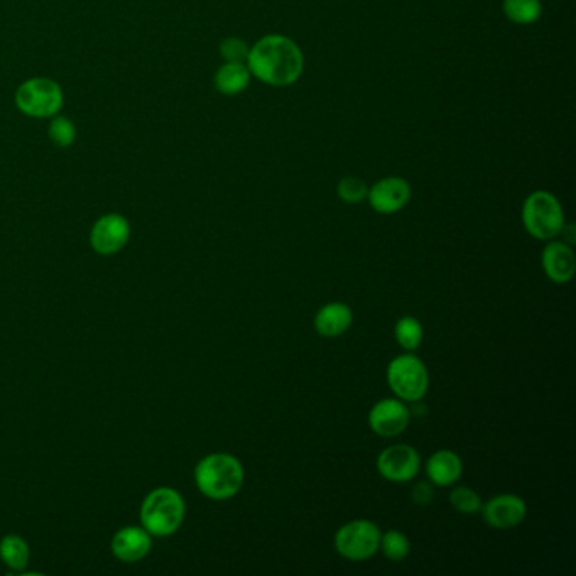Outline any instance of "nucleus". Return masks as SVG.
Returning a JSON list of instances; mask_svg holds the SVG:
<instances>
[{"mask_svg": "<svg viewBox=\"0 0 576 576\" xmlns=\"http://www.w3.org/2000/svg\"><path fill=\"white\" fill-rule=\"evenodd\" d=\"M379 551H382V555L391 561H403L411 553V541L406 534L397 531V529H391V531L381 534Z\"/></svg>", "mask_w": 576, "mask_h": 576, "instance_id": "21", "label": "nucleus"}, {"mask_svg": "<svg viewBox=\"0 0 576 576\" xmlns=\"http://www.w3.org/2000/svg\"><path fill=\"white\" fill-rule=\"evenodd\" d=\"M131 239V225L119 213H109L93 223L90 245L100 256H114Z\"/></svg>", "mask_w": 576, "mask_h": 576, "instance_id": "9", "label": "nucleus"}, {"mask_svg": "<svg viewBox=\"0 0 576 576\" xmlns=\"http://www.w3.org/2000/svg\"><path fill=\"white\" fill-rule=\"evenodd\" d=\"M421 457L418 450L409 445H391L377 457V470L384 479L394 484H406L418 475Z\"/></svg>", "mask_w": 576, "mask_h": 576, "instance_id": "8", "label": "nucleus"}, {"mask_svg": "<svg viewBox=\"0 0 576 576\" xmlns=\"http://www.w3.org/2000/svg\"><path fill=\"white\" fill-rule=\"evenodd\" d=\"M381 529L369 519H355L343 524L335 534L338 555L350 561H365L379 551Z\"/></svg>", "mask_w": 576, "mask_h": 576, "instance_id": "6", "label": "nucleus"}, {"mask_svg": "<svg viewBox=\"0 0 576 576\" xmlns=\"http://www.w3.org/2000/svg\"><path fill=\"white\" fill-rule=\"evenodd\" d=\"M482 514L490 528L506 529L517 528L524 522L528 514V506L522 497L516 494H499L482 506Z\"/></svg>", "mask_w": 576, "mask_h": 576, "instance_id": "12", "label": "nucleus"}, {"mask_svg": "<svg viewBox=\"0 0 576 576\" xmlns=\"http://www.w3.org/2000/svg\"><path fill=\"white\" fill-rule=\"evenodd\" d=\"M245 472L239 458L230 453H212L202 458L195 468L198 490L212 500L234 499L244 485Z\"/></svg>", "mask_w": 576, "mask_h": 576, "instance_id": "2", "label": "nucleus"}, {"mask_svg": "<svg viewBox=\"0 0 576 576\" xmlns=\"http://www.w3.org/2000/svg\"><path fill=\"white\" fill-rule=\"evenodd\" d=\"M153 548V536L144 528L127 526L115 533L110 549L115 558L124 563H137L144 560Z\"/></svg>", "mask_w": 576, "mask_h": 576, "instance_id": "14", "label": "nucleus"}, {"mask_svg": "<svg viewBox=\"0 0 576 576\" xmlns=\"http://www.w3.org/2000/svg\"><path fill=\"white\" fill-rule=\"evenodd\" d=\"M31 551L26 539L17 534H7L6 538L0 541V560L11 571L22 573L29 565Z\"/></svg>", "mask_w": 576, "mask_h": 576, "instance_id": "18", "label": "nucleus"}, {"mask_svg": "<svg viewBox=\"0 0 576 576\" xmlns=\"http://www.w3.org/2000/svg\"><path fill=\"white\" fill-rule=\"evenodd\" d=\"M387 384L397 399L418 403L430 389V374L423 360L408 352L391 360L387 367Z\"/></svg>", "mask_w": 576, "mask_h": 576, "instance_id": "5", "label": "nucleus"}, {"mask_svg": "<svg viewBox=\"0 0 576 576\" xmlns=\"http://www.w3.org/2000/svg\"><path fill=\"white\" fill-rule=\"evenodd\" d=\"M411 497H413L414 504L418 506H428L433 497H435V489L431 482H418L411 490Z\"/></svg>", "mask_w": 576, "mask_h": 576, "instance_id": "26", "label": "nucleus"}, {"mask_svg": "<svg viewBox=\"0 0 576 576\" xmlns=\"http://www.w3.org/2000/svg\"><path fill=\"white\" fill-rule=\"evenodd\" d=\"M245 65L252 77L269 87H291L303 75L305 56L293 39L269 34L249 49Z\"/></svg>", "mask_w": 576, "mask_h": 576, "instance_id": "1", "label": "nucleus"}, {"mask_svg": "<svg viewBox=\"0 0 576 576\" xmlns=\"http://www.w3.org/2000/svg\"><path fill=\"white\" fill-rule=\"evenodd\" d=\"M450 504H452L455 511L468 514V516L479 514L482 511V506H484L480 495L475 490L470 489V487H463V485L452 490Z\"/></svg>", "mask_w": 576, "mask_h": 576, "instance_id": "22", "label": "nucleus"}, {"mask_svg": "<svg viewBox=\"0 0 576 576\" xmlns=\"http://www.w3.org/2000/svg\"><path fill=\"white\" fill-rule=\"evenodd\" d=\"M504 16L514 24H533L543 14L541 0H504L502 4Z\"/></svg>", "mask_w": 576, "mask_h": 576, "instance_id": "19", "label": "nucleus"}, {"mask_svg": "<svg viewBox=\"0 0 576 576\" xmlns=\"http://www.w3.org/2000/svg\"><path fill=\"white\" fill-rule=\"evenodd\" d=\"M394 338H396L397 345L404 348L406 352H414L423 343V325L414 316H403L397 320L396 327H394Z\"/></svg>", "mask_w": 576, "mask_h": 576, "instance_id": "20", "label": "nucleus"}, {"mask_svg": "<svg viewBox=\"0 0 576 576\" xmlns=\"http://www.w3.org/2000/svg\"><path fill=\"white\" fill-rule=\"evenodd\" d=\"M185 500L178 490L159 487L149 492L141 506L142 528L156 538L176 533L185 521Z\"/></svg>", "mask_w": 576, "mask_h": 576, "instance_id": "3", "label": "nucleus"}, {"mask_svg": "<svg viewBox=\"0 0 576 576\" xmlns=\"http://www.w3.org/2000/svg\"><path fill=\"white\" fill-rule=\"evenodd\" d=\"M411 200V186L399 176H389L370 186L367 202L372 210L381 215L401 212Z\"/></svg>", "mask_w": 576, "mask_h": 576, "instance_id": "11", "label": "nucleus"}, {"mask_svg": "<svg viewBox=\"0 0 576 576\" xmlns=\"http://www.w3.org/2000/svg\"><path fill=\"white\" fill-rule=\"evenodd\" d=\"M354 323V313L350 306L340 301H333L318 310L313 320L315 332L320 337L337 338L342 337L348 328Z\"/></svg>", "mask_w": 576, "mask_h": 576, "instance_id": "15", "label": "nucleus"}, {"mask_svg": "<svg viewBox=\"0 0 576 576\" xmlns=\"http://www.w3.org/2000/svg\"><path fill=\"white\" fill-rule=\"evenodd\" d=\"M522 225L534 239H555L566 227L560 200L549 191H533L522 205Z\"/></svg>", "mask_w": 576, "mask_h": 576, "instance_id": "4", "label": "nucleus"}, {"mask_svg": "<svg viewBox=\"0 0 576 576\" xmlns=\"http://www.w3.org/2000/svg\"><path fill=\"white\" fill-rule=\"evenodd\" d=\"M462 473V458L452 450H438L426 462V475L438 487H452L462 479Z\"/></svg>", "mask_w": 576, "mask_h": 576, "instance_id": "16", "label": "nucleus"}, {"mask_svg": "<svg viewBox=\"0 0 576 576\" xmlns=\"http://www.w3.org/2000/svg\"><path fill=\"white\" fill-rule=\"evenodd\" d=\"M338 198L348 205H357V203L367 200L369 195V186L365 185L364 180L357 176H347L342 178L337 186Z\"/></svg>", "mask_w": 576, "mask_h": 576, "instance_id": "23", "label": "nucleus"}, {"mask_svg": "<svg viewBox=\"0 0 576 576\" xmlns=\"http://www.w3.org/2000/svg\"><path fill=\"white\" fill-rule=\"evenodd\" d=\"M548 242L541 256V266H543L546 278L555 284L570 283L575 276V252L566 242H558V240H548Z\"/></svg>", "mask_w": 576, "mask_h": 576, "instance_id": "13", "label": "nucleus"}, {"mask_svg": "<svg viewBox=\"0 0 576 576\" xmlns=\"http://www.w3.org/2000/svg\"><path fill=\"white\" fill-rule=\"evenodd\" d=\"M411 421L408 406L397 397L375 403L369 413V428L382 438H396L406 431Z\"/></svg>", "mask_w": 576, "mask_h": 576, "instance_id": "10", "label": "nucleus"}, {"mask_svg": "<svg viewBox=\"0 0 576 576\" xmlns=\"http://www.w3.org/2000/svg\"><path fill=\"white\" fill-rule=\"evenodd\" d=\"M249 44L244 39L227 38L220 44V55L229 63H245L249 56Z\"/></svg>", "mask_w": 576, "mask_h": 576, "instance_id": "25", "label": "nucleus"}, {"mask_svg": "<svg viewBox=\"0 0 576 576\" xmlns=\"http://www.w3.org/2000/svg\"><path fill=\"white\" fill-rule=\"evenodd\" d=\"M250 78L252 75H250L249 68L245 63L225 61V65L220 66L217 75H215V87L222 95L235 97L249 87Z\"/></svg>", "mask_w": 576, "mask_h": 576, "instance_id": "17", "label": "nucleus"}, {"mask_svg": "<svg viewBox=\"0 0 576 576\" xmlns=\"http://www.w3.org/2000/svg\"><path fill=\"white\" fill-rule=\"evenodd\" d=\"M16 105L22 114L29 117H51L63 105V92L53 80L33 78L17 88Z\"/></svg>", "mask_w": 576, "mask_h": 576, "instance_id": "7", "label": "nucleus"}, {"mask_svg": "<svg viewBox=\"0 0 576 576\" xmlns=\"http://www.w3.org/2000/svg\"><path fill=\"white\" fill-rule=\"evenodd\" d=\"M49 139L58 147H68L75 142L77 137V129L71 120L65 117H56L51 124H49Z\"/></svg>", "mask_w": 576, "mask_h": 576, "instance_id": "24", "label": "nucleus"}]
</instances>
